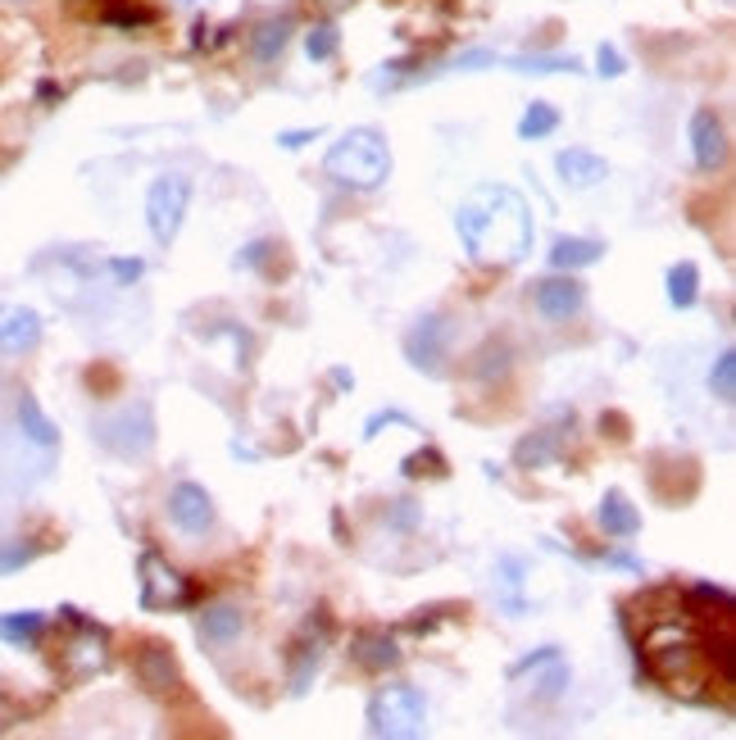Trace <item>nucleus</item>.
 Listing matches in <instances>:
<instances>
[{
  "label": "nucleus",
  "instance_id": "nucleus-5",
  "mask_svg": "<svg viewBox=\"0 0 736 740\" xmlns=\"http://www.w3.org/2000/svg\"><path fill=\"white\" fill-rule=\"evenodd\" d=\"M56 455L60 450L37 446V440H28L14 423H6L0 427V486L23 496V490H32V486H41L46 477H51Z\"/></svg>",
  "mask_w": 736,
  "mask_h": 740
},
{
  "label": "nucleus",
  "instance_id": "nucleus-29",
  "mask_svg": "<svg viewBox=\"0 0 736 740\" xmlns=\"http://www.w3.org/2000/svg\"><path fill=\"white\" fill-rule=\"evenodd\" d=\"M523 572H527V564L518 559V555H505L501 559V586H505V609L518 618L523 614V600H518V590H523Z\"/></svg>",
  "mask_w": 736,
  "mask_h": 740
},
{
  "label": "nucleus",
  "instance_id": "nucleus-15",
  "mask_svg": "<svg viewBox=\"0 0 736 740\" xmlns=\"http://www.w3.org/2000/svg\"><path fill=\"white\" fill-rule=\"evenodd\" d=\"M555 173H559V182H564V186L586 191V186H596V182H605V178H609V164H605L596 151H582V145H568V151H559V155H555Z\"/></svg>",
  "mask_w": 736,
  "mask_h": 740
},
{
  "label": "nucleus",
  "instance_id": "nucleus-14",
  "mask_svg": "<svg viewBox=\"0 0 736 740\" xmlns=\"http://www.w3.org/2000/svg\"><path fill=\"white\" fill-rule=\"evenodd\" d=\"M195 631H201L205 646H232V640H241V631H245V614L232 600H214V605L201 609V618H195Z\"/></svg>",
  "mask_w": 736,
  "mask_h": 740
},
{
  "label": "nucleus",
  "instance_id": "nucleus-3",
  "mask_svg": "<svg viewBox=\"0 0 736 740\" xmlns=\"http://www.w3.org/2000/svg\"><path fill=\"white\" fill-rule=\"evenodd\" d=\"M364 722H369V736H377V740H414V736H423L427 731L423 690L410 686V681L382 686L377 696L369 700V709H364Z\"/></svg>",
  "mask_w": 736,
  "mask_h": 740
},
{
  "label": "nucleus",
  "instance_id": "nucleus-10",
  "mask_svg": "<svg viewBox=\"0 0 736 740\" xmlns=\"http://www.w3.org/2000/svg\"><path fill=\"white\" fill-rule=\"evenodd\" d=\"M191 590L178 568H169L160 555H141V609H173L186 605Z\"/></svg>",
  "mask_w": 736,
  "mask_h": 740
},
{
  "label": "nucleus",
  "instance_id": "nucleus-6",
  "mask_svg": "<svg viewBox=\"0 0 736 740\" xmlns=\"http://www.w3.org/2000/svg\"><path fill=\"white\" fill-rule=\"evenodd\" d=\"M186 210H191V178L186 173H160L145 186V227H151L155 245H164V251L178 241Z\"/></svg>",
  "mask_w": 736,
  "mask_h": 740
},
{
  "label": "nucleus",
  "instance_id": "nucleus-36",
  "mask_svg": "<svg viewBox=\"0 0 736 740\" xmlns=\"http://www.w3.org/2000/svg\"><path fill=\"white\" fill-rule=\"evenodd\" d=\"M596 64H601V69H596L601 78H623V55L614 51V45H601V55H596Z\"/></svg>",
  "mask_w": 736,
  "mask_h": 740
},
{
  "label": "nucleus",
  "instance_id": "nucleus-26",
  "mask_svg": "<svg viewBox=\"0 0 736 740\" xmlns=\"http://www.w3.org/2000/svg\"><path fill=\"white\" fill-rule=\"evenodd\" d=\"M709 391L718 405H732L736 401V351H723L709 368Z\"/></svg>",
  "mask_w": 736,
  "mask_h": 740
},
{
  "label": "nucleus",
  "instance_id": "nucleus-41",
  "mask_svg": "<svg viewBox=\"0 0 736 740\" xmlns=\"http://www.w3.org/2000/svg\"><path fill=\"white\" fill-rule=\"evenodd\" d=\"M178 6H210V0H178Z\"/></svg>",
  "mask_w": 736,
  "mask_h": 740
},
{
  "label": "nucleus",
  "instance_id": "nucleus-8",
  "mask_svg": "<svg viewBox=\"0 0 736 740\" xmlns=\"http://www.w3.org/2000/svg\"><path fill=\"white\" fill-rule=\"evenodd\" d=\"M446 351H451V323L446 314H423L410 332H405V359L410 368L436 377L441 364H446Z\"/></svg>",
  "mask_w": 736,
  "mask_h": 740
},
{
  "label": "nucleus",
  "instance_id": "nucleus-42",
  "mask_svg": "<svg viewBox=\"0 0 736 740\" xmlns=\"http://www.w3.org/2000/svg\"><path fill=\"white\" fill-rule=\"evenodd\" d=\"M0 6H28V0H0Z\"/></svg>",
  "mask_w": 736,
  "mask_h": 740
},
{
  "label": "nucleus",
  "instance_id": "nucleus-18",
  "mask_svg": "<svg viewBox=\"0 0 736 740\" xmlns=\"http://www.w3.org/2000/svg\"><path fill=\"white\" fill-rule=\"evenodd\" d=\"M596 518H601V531L614 536V540H627V536L642 531V514H636V505L623 496V490H605Z\"/></svg>",
  "mask_w": 736,
  "mask_h": 740
},
{
  "label": "nucleus",
  "instance_id": "nucleus-20",
  "mask_svg": "<svg viewBox=\"0 0 736 740\" xmlns=\"http://www.w3.org/2000/svg\"><path fill=\"white\" fill-rule=\"evenodd\" d=\"M137 677L145 690H155V696H164V690L178 686V663L169 655V646H145L141 659H137Z\"/></svg>",
  "mask_w": 736,
  "mask_h": 740
},
{
  "label": "nucleus",
  "instance_id": "nucleus-37",
  "mask_svg": "<svg viewBox=\"0 0 736 740\" xmlns=\"http://www.w3.org/2000/svg\"><path fill=\"white\" fill-rule=\"evenodd\" d=\"M486 64H496V55H491V51H464L451 69H460V73H477V69H486Z\"/></svg>",
  "mask_w": 736,
  "mask_h": 740
},
{
  "label": "nucleus",
  "instance_id": "nucleus-2",
  "mask_svg": "<svg viewBox=\"0 0 736 740\" xmlns=\"http://www.w3.org/2000/svg\"><path fill=\"white\" fill-rule=\"evenodd\" d=\"M323 169L351 191H377L391 178V145L377 128H351L341 141L327 145Z\"/></svg>",
  "mask_w": 736,
  "mask_h": 740
},
{
  "label": "nucleus",
  "instance_id": "nucleus-12",
  "mask_svg": "<svg viewBox=\"0 0 736 740\" xmlns=\"http://www.w3.org/2000/svg\"><path fill=\"white\" fill-rule=\"evenodd\" d=\"M692 155L700 173H718L727 164V128L714 110H696L692 114Z\"/></svg>",
  "mask_w": 736,
  "mask_h": 740
},
{
  "label": "nucleus",
  "instance_id": "nucleus-17",
  "mask_svg": "<svg viewBox=\"0 0 736 740\" xmlns=\"http://www.w3.org/2000/svg\"><path fill=\"white\" fill-rule=\"evenodd\" d=\"M351 655H355V663L369 668V672H386V668L401 663L396 636H386V631H377V627H369V631H360V636L351 640Z\"/></svg>",
  "mask_w": 736,
  "mask_h": 740
},
{
  "label": "nucleus",
  "instance_id": "nucleus-39",
  "mask_svg": "<svg viewBox=\"0 0 736 740\" xmlns=\"http://www.w3.org/2000/svg\"><path fill=\"white\" fill-rule=\"evenodd\" d=\"M605 559H609L614 568H627V572H636V577L646 572V564H642V559H632V555H605Z\"/></svg>",
  "mask_w": 736,
  "mask_h": 740
},
{
  "label": "nucleus",
  "instance_id": "nucleus-16",
  "mask_svg": "<svg viewBox=\"0 0 736 740\" xmlns=\"http://www.w3.org/2000/svg\"><path fill=\"white\" fill-rule=\"evenodd\" d=\"M14 427H19L28 440H37V446L60 450V427L51 423V414L37 405L32 391H19V396H14Z\"/></svg>",
  "mask_w": 736,
  "mask_h": 740
},
{
  "label": "nucleus",
  "instance_id": "nucleus-24",
  "mask_svg": "<svg viewBox=\"0 0 736 740\" xmlns=\"http://www.w3.org/2000/svg\"><path fill=\"white\" fill-rule=\"evenodd\" d=\"M319 663H323V640H301L296 655H291V690H296V696L310 690Z\"/></svg>",
  "mask_w": 736,
  "mask_h": 740
},
{
  "label": "nucleus",
  "instance_id": "nucleus-40",
  "mask_svg": "<svg viewBox=\"0 0 736 740\" xmlns=\"http://www.w3.org/2000/svg\"><path fill=\"white\" fill-rule=\"evenodd\" d=\"M332 382H336L341 391H351V386H355V373H346V368H332Z\"/></svg>",
  "mask_w": 736,
  "mask_h": 740
},
{
  "label": "nucleus",
  "instance_id": "nucleus-28",
  "mask_svg": "<svg viewBox=\"0 0 736 740\" xmlns=\"http://www.w3.org/2000/svg\"><path fill=\"white\" fill-rule=\"evenodd\" d=\"M336 45H341V32H336V23H314V28L305 32V55H310L314 64L332 60V55H336Z\"/></svg>",
  "mask_w": 736,
  "mask_h": 740
},
{
  "label": "nucleus",
  "instance_id": "nucleus-31",
  "mask_svg": "<svg viewBox=\"0 0 736 740\" xmlns=\"http://www.w3.org/2000/svg\"><path fill=\"white\" fill-rule=\"evenodd\" d=\"M551 450H555V432H542V436H527L523 446H518V464H546L551 459Z\"/></svg>",
  "mask_w": 736,
  "mask_h": 740
},
{
  "label": "nucleus",
  "instance_id": "nucleus-19",
  "mask_svg": "<svg viewBox=\"0 0 736 740\" xmlns=\"http://www.w3.org/2000/svg\"><path fill=\"white\" fill-rule=\"evenodd\" d=\"M601 260H605V241H592V236H559L551 245V268H559V273L592 268Z\"/></svg>",
  "mask_w": 736,
  "mask_h": 740
},
{
  "label": "nucleus",
  "instance_id": "nucleus-13",
  "mask_svg": "<svg viewBox=\"0 0 736 740\" xmlns=\"http://www.w3.org/2000/svg\"><path fill=\"white\" fill-rule=\"evenodd\" d=\"M582 305H586L582 282H573V277H546V282H536V314H542V318L568 323L573 314H582Z\"/></svg>",
  "mask_w": 736,
  "mask_h": 740
},
{
  "label": "nucleus",
  "instance_id": "nucleus-9",
  "mask_svg": "<svg viewBox=\"0 0 736 740\" xmlns=\"http://www.w3.org/2000/svg\"><path fill=\"white\" fill-rule=\"evenodd\" d=\"M169 518H173V527L178 531H186V536H210L214 531V496L201 486V481H178L173 490H169Z\"/></svg>",
  "mask_w": 736,
  "mask_h": 740
},
{
  "label": "nucleus",
  "instance_id": "nucleus-30",
  "mask_svg": "<svg viewBox=\"0 0 736 740\" xmlns=\"http://www.w3.org/2000/svg\"><path fill=\"white\" fill-rule=\"evenodd\" d=\"M37 555H41V546H32V540H0V577L28 568Z\"/></svg>",
  "mask_w": 736,
  "mask_h": 740
},
{
  "label": "nucleus",
  "instance_id": "nucleus-25",
  "mask_svg": "<svg viewBox=\"0 0 736 740\" xmlns=\"http://www.w3.org/2000/svg\"><path fill=\"white\" fill-rule=\"evenodd\" d=\"M555 128H559V110L546 105V101H532V105L523 110V119H518V136H523V141H542V136H551Z\"/></svg>",
  "mask_w": 736,
  "mask_h": 740
},
{
  "label": "nucleus",
  "instance_id": "nucleus-22",
  "mask_svg": "<svg viewBox=\"0 0 736 740\" xmlns=\"http://www.w3.org/2000/svg\"><path fill=\"white\" fill-rule=\"evenodd\" d=\"M291 14H282V19H269V23H260L255 28V37H251V51H255V60L260 64H273L282 51H286V41H291Z\"/></svg>",
  "mask_w": 736,
  "mask_h": 740
},
{
  "label": "nucleus",
  "instance_id": "nucleus-35",
  "mask_svg": "<svg viewBox=\"0 0 736 740\" xmlns=\"http://www.w3.org/2000/svg\"><path fill=\"white\" fill-rule=\"evenodd\" d=\"M314 136H323V128H296V132H278V145H282V151H301V145H310Z\"/></svg>",
  "mask_w": 736,
  "mask_h": 740
},
{
  "label": "nucleus",
  "instance_id": "nucleus-34",
  "mask_svg": "<svg viewBox=\"0 0 736 740\" xmlns=\"http://www.w3.org/2000/svg\"><path fill=\"white\" fill-rule=\"evenodd\" d=\"M269 255H273V241H251V245H245V251L236 255V264H241V268H260Z\"/></svg>",
  "mask_w": 736,
  "mask_h": 740
},
{
  "label": "nucleus",
  "instance_id": "nucleus-32",
  "mask_svg": "<svg viewBox=\"0 0 736 740\" xmlns=\"http://www.w3.org/2000/svg\"><path fill=\"white\" fill-rule=\"evenodd\" d=\"M105 268H110L114 286H137V282H141V273H145V264H141L137 255H132V260H128V255H110V260H105Z\"/></svg>",
  "mask_w": 736,
  "mask_h": 740
},
{
  "label": "nucleus",
  "instance_id": "nucleus-1",
  "mask_svg": "<svg viewBox=\"0 0 736 740\" xmlns=\"http://www.w3.org/2000/svg\"><path fill=\"white\" fill-rule=\"evenodd\" d=\"M455 232H460V245L468 251L473 264L510 268V264L527 260L536 223H532L527 201L514 186L482 182V186L468 191V201L455 210Z\"/></svg>",
  "mask_w": 736,
  "mask_h": 740
},
{
  "label": "nucleus",
  "instance_id": "nucleus-33",
  "mask_svg": "<svg viewBox=\"0 0 736 740\" xmlns=\"http://www.w3.org/2000/svg\"><path fill=\"white\" fill-rule=\"evenodd\" d=\"M382 427H414V418H410L405 409H377V414L364 423V440L382 436Z\"/></svg>",
  "mask_w": 736,
  "mask_h": 740
},
{
  "label": "nucleus",
  "instance_id": "nucleus-27",
  "mask_svg": "<svg viewBox=\"0 0 736 740\" xmlns=\"http://www.w3.org/2000/svg\"><path fill=\"white\" fill-rule=\"evenodd\" d=\"M514 73H582V60L573 55H518L510 60Z\"/></svg>",
  "mask_w": 736,
  "mask_h": 740
},
{
  "label": "nucleus",
  "instance_id": "nucleus-38",
  "mask_svg": "<svg viewBox=\"0 0 736 740\" xmlns=\"http://www.w3.org/2000/svg\"><path fill=\"white\" fill-rule=\"evenodd\" d=\"M423 464H441V455H436V450H427V455L419 450V455H410V459L401 464V473H405V477H419V473H423ZM427 473H436V468H427Z\"/></svg>",
  "mask_w": 736,
  "mask_h": 740
},
{
  "label": "nucleus",
  "instance_id": "nucleus-23",
  "mask_svg": "<svg viewBox=\"0 0 736 740\" xmlns=\"http://www.w3.org/2000/svg\"><path fill=\"white\" fill-rule=\"evenodd\" d=\"M700 301V268L692 260H682L668 268V305L673 310H692Z\"/></svg>",
  "mask_w": 736,
  "mask_h": 740
},
{
  "label": "nucleus",
  "instance_id": "nucleus-11",
  "mask_svg": "<svg viewBox=\"0 0 736 740\" xmlns=\"http://www.w3.org/2000/svg\"><path fill=\"white\" fill-rule=\"evenodd\" d=\"M41 314L32 305H0V351L6 355H32L41 345Z\"/></svg>",
  "mask_w": 736,
  "mask_h": 740
},
{
  "label": "nucleus",
  "instance_id": "nucleus-21",
  "mask_svg": "<svg viewBox=\"0 0 736 740\" xmlns=\"http://www.w3.org/2000/svg\"><path fill=\"white\" fill-rule=\"evenodd\" d=\"M41 636H46V614H41V609H14V614H0V640H10V646L32 650Z\"/></svg>",
  "mask_w": 736,
  "mask_h": 740
},
{
  "label": "nucleus",
  "instance_id": "nucleus-4",
  "mask_svg": "<svg viewBox=\"0 0 736 740\" xmlns=\"http://www.w3.org/2000/svg\"><path fill=\"white\" fill-rule=\"evenodd\" d=\"M155 436H160V427H155V409L145 405V401H137V405H119V409H110V414H101L91 423V440L101 446L105 455H114V459H145L155 450Z\"/></svg>",
  "mask_w": 736,
  "mask_h": 740
},
{
  "label": "nucleus",
  "instance_id": "nucleus-7",
  "mask_svg": "<svg viewBox=\"0 0 736 740\" xmlns=\"http://www.w3.org/2000/svg\"><path fill=\"white\" fill-rule=\"evenodd\" d=\"M646 659H651V672H655L668 690H686V686H692V668L700 663V640H696L692 631L659 627V631H651V640H646Z\"/></svg>",
  "mask_w": 736,
  "mask_h": 740
}]
</instances>
